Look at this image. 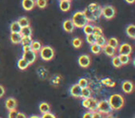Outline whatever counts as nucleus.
<instances>
[{
  "label": "nucleus",
  "mask_w": 135,
  "mask_h": 118,
  "mask_svg": "<svg viewBox=\"0 0 135 118\" xmlns=\"http://www.w3.org/2000/svg\"><path fill=\"white\" fill-rule=\"evenodd\" d=\"M107 101H108V103L110 105L111 109L114 111L120 110L124 106V103H125V100L122 97V95L118 93L112 94Z\"/></svg>",
  "instance_id": "1"
},
{
  "label": "nucleus",
  "mask_w": 135,
  "mask_h": 118,
  "mask_svg": "<svg viewBox=\"0 0 135 118\" xmlns=\"http://www.w3.org/2000/svg\"><path fill=\"white\" fill-rule=\"evenodd\" d=\"M71 21L73 22L74 26L76 28H83L85 25L88 23L86 18H85L84 14H83V11H77L73 14L72 16Z\"/></svg>",
  "instance_id": "2"
},
{
  "label": "nucleus",
  "mask_w": 135,
  "mask_h": 118,
  "mask_svg": "<svg viewBox=\"0 0 135 118\" xmlns=\"http://www.w3.org/2000/svg\"><path fill=\"white\" fill-rule=\"evenodd\" d=\"M54 55H55L54 49L51 46H48V45L42 47L41 50H40V56L45 61H50L51 59L54 58Z\"/></svg>",
  "instance_id": "3"
},
{
  "label": "nucleus",
  "mask_w": 135,
  "mask_h": 118,
  "mask_svg": "<svg viewBox=\"0 0 135 118\" xmlns=\"http://www.w3.org/2000/svg\"><path fill=\"white\" fill-rule=\"evenodd\" d=\"M97 104L98 101L96 99L93 97L87 98V99H83V106L84 108L88 109L89 112H94V111H97Z\"/></svg>",
  "instance_id": "4"
},
{
  "label": "nucleus",
  "mask_w": 135,
  "mask_h": 118,
  "mask_svg": "<svg viewBox=\"0 0 135 118\" xmlns=\"http://www.w3.org/2000/svg\"><path fill=\"white\" fill-rule=\"evenodd\" d=\"M97 111L101 112L102 114H107H107H110L113 110L111 109L107 100H102V101H98Z\"/></svg>",
  "instance_id": "5"
},
{
  "label": "nucleus",
  "mask_w": 135,
  "mask_h": 118,
  "mask_svg": "<svg viewBox=\"0 0 135 118\" xmlns=\"http://www.w3.org/2000/svg\"><path fill=\"white\" fill-rule=\"evenodd\" d=\"M116 15V9L113 6H105L102 8V16L107 19H111Z\"/></svg>",
  "instance_id": "6"
},
{
  "label": "nucleus",
  "mask_w": 135,
  "mask_h": 118,
  "mask_svg": "<svg viewBox=\"0 0 135 118\" xmlns=\"http://www.w3.org/2000/svg\"><path fill=\"white\" fill-rule=\"evenodd\" d=\"M36 57H37V54L34 53L33 51L30 50V51H27V52H23L22 58L25 61H27V63L29 65L33 64L36 60Z\"/></svg>",
  "instance_id": "7"
},
{
  "label": "nucleus",
  "mask_w": 135,
  "mask_h": 118,
  "mask_svg": "<svg viewBox=\"0 0 135 118\" xmlns=\"http://www.w3.org/2000/svg\"><path fill=\"white\" fill-rule=\"evenodd\" d=\"M78 64L81 68H88L91 65V57L88 54H81L78 59Z\"/></svg>",
  "instance_id": "8"
},
{
  "label": "nucleus",
  "mask_w": 135,
  "mask_h": 118,
  "mask_svg": "<svg viewBox=\"0 0 135 118\" xmlns=\"http://www.w3.org/2000/svg\"><path fill=\"white\" fill-rule=\"evenodd\" d=\"M118 53H119V54L131 55V54L132 53V46H131L129 43H122L119 48H118Z\"/></svg>",
  "instance_id": "9"
},
{
  "label": "nucleus",
  "mask_w": 135,
  "mask_h": 118,
  "mask_svg": "<svg viewBox=\"0 0 135 118\" xmlns=\"http://www.w3.org/2000/svg\"><path fill=\"white\" fill-rule=\"evenodd\" d=\"M70 95L73 96L74 98H81V88L78 84H73L70 89Z\"/></svg>",
  "instance_id": "10"
},
{
  "label": "nucleus",
  "mask_w": 135,
  "mask_h": 118,
  "mask_svg": "<svg viewBox=\"0 0 135 118\" xmlns=\"http://www.w3.org/2000/svg\"><path fill=\"white\" fill-rule=\"evenodd\" d=\"M121 88L126 94H129L133 91V83L129 80H125L122 82Z\"/></svg>",
  "instance_id": "11"
},
{
  "label": "nucleus",
  "mask_w": 135,
  "mask_h": 118,
  "mask_svg": "<svg viewBox=\"0 0 135 118\" xmlns=\"http://www.w3.org/2000/svg\"><path fill=\"white\" fill-rule=\"evenodd\" d=\"M17 101H16L14 98H8L6 100V102H5V106L8 109V111H12L17 109Z\"/></svg>",
  "instance_id": "12"
},
{
  "label": "nucleus",
  "mask_w": 135,
  "mask_h": 118,
  "mask_svg": "<svg viewBox=\"0 0 135 118\" xmlns=\"http://www.w3.org/2000/svg\"><path fill=\"white\" fill-rule=\"evenodd\" d=\"M62 27H63V29L65 30V32H69V33L73 32L74 29H75V26H74V24L71 21V19H66V20L63 22Z\"/></svg>",
  "instance_id": "13"
},
{
  "label": "nucleus",
  "mask_w": 135,
  "mask_h": 118,
  "mask_svg": "<svg viewBox=\"0 0 135 118\" xmlns=\"http://www.w3.org/2000/svg\"><path fill=\"white\" fill-rule=\"evenodd\" d=\"M21 6L26 11H30L35 6V0H22Z\"/></svg>",
  "instance_id": "14"
},
{
  "label": "nucleus",
  "mask_w": 135,
  "mask_h": 118,
  "mask_svg": "<svg viewBox=\"0 0 135 118\" xmlns=\"http://www.w3.org/2000/svg\"><path fill=\"white\" fill-rule=\"evenodd\" d=\"M21 39H22V36L21 35L20 32H11L10 34V41H11L12 43L14 44H19L21 43Z\"/></svg>",
  "instance_id": "15"
},
{
  "label": "nucleus",
  "mask_w": 135,
  "mask_h": 118,
  "mask_svg": "<svg viewBox=\"0 0 135 118\" xmlns=\"http://www.w3.org/2000/svg\"><path fill=\"white\" fill-rule=\"evenodd\" d=\"M102 49H103V52L105 53L107 56H110V57L115 56V54H116V49H115V48H113V47L105 44Z\"/></svg>",
  "instance_id": "16"
},
{
  "label": "nucleus",
  "mask_w": 135,
  "mask_h": 118,
  "mask_svg": "<svg viewBox=\"0 0 135 118\" xmlns=\"http://www.w3.org/2000/svg\"><path fill=\"white\" fill-rule=\"evenodd\" d=\"M20 33H21V35L22 36V37H32V28H31V26L24 27V28L21 29Z\"/></svg>",
  "instance_id": "17"
},
{
  "label": "nucleus",
  "mask_w": 135,
  "mask_h": 118,
  "mask_svg": "<svg viewBox=\"0 0 135 118\" xmlns=\"http://www.w3.org/2000/svg\"><path fill=\"white\" fill-rule=\"evenodd\" d=\"M59 8L63 12L69 11L70 9V1H67V0L59 1Z\"/></svg>",
  "instance_id": "18"
},
{
  "label": "nucleus",
  "mask_w": 135,
  "mask_h": 118,
  "mask_svg": "<svg viewBox=\"0 0 135 118\" xmlns=\"http://www.w3.org/2000/svg\"><path fill=\"white\" fill-rule=\"evenodd\" d=\"M126 33L131 39H134L135 38V26L133 24H129V26L126 28Z\"/></svg>",
  "instance_id": "19"
},
{
  "label": "nucleus",
  "mask_w": 135,
  "mask_h": 118,
  "mask_svg": "<svg viewBox=\"0 0 135 118\" xmlns=\"http://www.w3.org/2000/svg\"><path fill=\"white\" fill-rule=\"evenodd\" d=\"M30 47H31V50L33 51L34 53L37 54V53L40 52V50H41L42 44H41V43L38 42V41H32V43H31V45H30Z\"/></svg>",
  "instance_id": "20"
},
{
  "label": "nucleus",
  "mask_w": 135,
  "mask_h": 118,
  "mask_svg": "<svg viewBox=\"0 0 135 118\" xmlns=\"http://www.w3.org/2000/svg\"><path fill=\"white\" fill-rule=\"evenodd\" d=\"M51 110V106L49 105V103L47 102H42L40 103L39 105V111L42 112V114H46V112H49Z\"/></svg>",
  "instance_id": "21"
},
{
  "label": "nucleus",
  "mask_w": 135,
  "mask_h": 118,
  "mask_svg": "<svg viewBox=\"0 0 135 118\" xmlns=\"http://www.w3.org/2000/svg\"><path fill=\"white\" fill-rule=\"evenodd\" d=\"M95 44H97L98 46H100L101 48H103V47L107 44V39L104 37V35L96 36L95 37Z\"/></svg>",
  "instance_id": "22"
},
{
  "label": "nucleus",
  "mask_w": 135,
  "mask_h": 118,
  "mask_svg": "<svg viewBox=\"0 0 135 118\" xmlns=\"http://www.w3.org/2000/svg\"><path fill=\"white\" fill-rule=\"evenodd\" d=\"M92 97V90L89 87H86V88L81 89V98L83 99H87V98Z\"/></svg>",
  "instance_id": "23"
},
{
  "label": "nucleus",
  "mask_w": 135,
  "mask_h": 118,
  "mask_svg": "<svg viewBox=\"0 0 135 118\" xmlns=\"http://www.w3.org/2000/svg\"><path fill=\"white\" fill-rule=\"evenodd\" d=\"M17 22L19 23L21 28H24V27L30 26V20H29L28 18H26V17H21L17 20Z\"/></svg>",
  "instance_id": "24"
},
{
  "label": "nucleus",
  "mask_w": 135,
  "mask_h": 118,
  "mask_svg": "<svg viewBox=\"0 0 135 118\" xmlns=\"http://www.w3.org/2000/svg\"><path fill=\"white\" fill-rule=\"evenodd\" d=\"M107 44L109 45V46H111V47H113V48L117 49L118 47V44H119V43H118V40L117 39V38L112 37V38H110V39L107 40Z\"/></svg>",
  "instance_id": "25"
},
{
  "label": "nucleus",
  "mask_w": 135,
  "mask_h": 118,
  "mask_svg": "<svg viewBox=\"0 0 135 118\" xmlns=\"http://www.w3.org/2000/svg\"><path fill=\"white\" fill-rule=\"evenodd\" d=\"M83 12V14H84L85 18H86V19H87V21H88V22H90V21H92V22H93V21H95L94 16H93L92 11H90V10H89L87 8H85Z\"/></svg>",
  "instance_id": "26"
},
{
  "label": "nucleus",
  "mask_w": 135,
  "mask_h": 118,
  "mask_svg": "<svg viewBox=\"0 0 135 118\" xmlns=\"http://www.w3.org/2000/svg\"><path fill=\"white\" fill-rule=\"evenodd\" d=\"M29 66V64L27 63V61H25L22 57L18 61V68H20L21 70H25L27 69V68Z\"/></svg>",
  "instance_id": "27"
},
{
  "label": "nucleus",
  "mask_w": 135,
  "mask_h": 118,
  "mask_svg": "<svg viewBox=\"0 0 135 118\" xmlns=\"http://www.w3.org/2000/svg\"><path fill=\"white\" fill-rule=\"evenodd\" d=\"M92 13H93V16H94L95 20L96 19H99L102 16V8L100 6H98L94 11H92Z\"/></svg>",
  "instance_id": "28"
},
{
  "label": "nucleus",
  "mask_w": 135,
  "mask_h": 118,
  "mask_svg": "<svg viewBox=\"0 0 135 118\" xmlns=\"http://www.w3.org/2000/svg\"><path fill=\"white\" fill-rule=\"evenodd\" d=\"M118 58H119V61H120V63H121V65H127V64H129V61H131L129 55L119 54V55H118Z\"/></svg>",
  "instance_id": "29"
},
{
  "label": "nucleus",
  "mask_w": 135,
  "mask_h": 118,
  "mask_svg": "<svg viewBox=\"0 0 135 118\" xmlns=\"http://www.w3.org/2000/svg\"><path fill=\"white\" fill-rule=\"evenodd\" d=\"M21 26L19 25V23L17 21H14L10 24V32H21Z\"/></svg>",
  "instance_id": "30"
},
{
  "label": "nucleus",
  "mask_w": 135,
  "mask_h": 118,
  "mask_svg": "<svg viewBox=\"0 0 135 118\" xmlns=\"http://www.w3.org/2000/svg\"><path fill=\"white\" fill-rule=\"evenodd\" d=\"M72 45H73L74 48L76 49H79L81 47V45H83V41H81V38H74L73 40H72Z\"/></svg>",
  "instance_id": "31"
},
{
  "label": "nucleus",
  "mask_w": 135,
  "mask_h": 118,
  "mask_svg": "<svg viewBox=\"0 0 135 118\" xmlns=\"http://www.w3.org/2000/svg\"><path fill=\"white\" fill-rule=\"evenodd\" d=\"M83 32H84L86 35H90V34H93V30H94V26L89 23H87L84 27H83Z\"/></svg>",
  "instance_id": "32"
},
{
  "label": "nucleus",
  "mask_w": 135,
  "mask_h": 118,
  "mask_svg": "<svg viewBox=\"0 0 135 118\" xmlns=\"http://www.w3.org/2000/svg\"><path fill=\"white\" fill-rule=\"evenodd\" d=\"M32 42V37H22L21 44H22V46H30Z\"/></svg>",
  "instance_id": "33"
},
{
  "label": "nucleus",
  "mask_w": 135,
  "mask_h": 118,
  "mask_svg": "<svg viewBox=\"0 0 135 118\" xmlns=\"http://www.w3.org/2000/svg\"><path fill=\"white\" fill-rule=\"evenodd\" d=\"M77 84L79 85V86L81 87V89H83V88H86V87H88L89 81H88V79L81 78V79H79V81H78Z\"/></svg>",
  "instance_id": "34"
},
{
  "label": "nucleus",
  "mask_w": 135,
  "mask_h": 118,
  "mask_svg": "<svg viewBox=\"0 0 135 118\" xmlns=\"http://www.w3.org/2000/svg\"><path fill=\"white\" fill-rule=\"evenodd\" d=\"M91 51H92V53L93 54H100V53L102 52V48L100 46H98L97 44H92L91 45Z\"/></svg>",
  "instance_id": "35"
},
{
  "label": "nucleus",
  "mask_w": 135,
  "mask_h": 118,
  "mask_svg": "<svg viewBox=\"0 0 135 118\" xmlns=\"http://www.w3.org/2000/svg\"><path fill=\"white\" fill-rule=\"evenodd\" d=\"M102 83H103L104 85H105V86H108V87H114L115 85H116V83H115L111 79H109V78L103 79H102Z\"/></svg>",
  "instance_id": "36"
},
{
  "label": "nucleus",
  "mask_w": 135,
  "mask_h": 118,
  "mask_svg": "<svg viewBox=\"0 0 135 118\" xmlns=\"http://www.w3.org/2000/svg\"><path fill=\"white\" fill-rule=\"evenodd\" d=\"M35 5L40 8H45L47 6V0H35Z\"/></svg>",
  "instance_id": "37"
},
{
  "label": "nucleus",
  "mask_w": 135,
  "mask_h": 118,
  "mask_svg": "<svg viewBox=\"0 0 135 118\" xmlns=\"http://www.w3.org/2000/svg\"><path fill=\"white\" fill-rule=\"evenodd\" d=\"M112 64L116 68H120V66H122L121 63H120V61H119V58H118V56H113V57H112Z\"/></svg>",
  "instance_id": "38"
},
{
  "label": "nucleus",
  "mask_w": 135,
  "mask_h": 118,
  "mask_svg": "<svg viewBox=\"0 0 135 118\" xmlns=\"http://www.w3.org/2000/svg\"><path fill=\"white\" fill-rule=\"evenodd\" d=\"M93 34L94 36H100V35H103V30H102L100 27L98 26H94V30H93Z\"/></svg>",
  "instance_id": "39"
},
{
  "label": "nucleus",
  "mask_w": 135,
  "mask_h": 118,
  "mask_svg": "<svg viewBox=\"0 0 135 118\" xmlns=\"http://www.w3.org/2000/svg\"><path fill=\"white\" fill-rule=\"evenodd\" d=\"M86 42L89 44H94L95 43V36L94 34H90V35H86Z\"/></svg>",
  "instance_id": "40"
},
{
  "label": "nucleus",
  "mask_w": 135,
  "mask_h": 118,
  "mask_svg": "<svg viewBox=\"0 0 135 118\" xmlns=\"http://www.w3.org/2000/svg\"><path fill=\"white\" fill-rule=\"evenodd\" d=\"M92 118H104V117L101 112H99L98 111H94V112H92Z\"/></svg>",
  "instance_id": "41"
},
{
  "label": "nucleus",
  "mask_w": 135,
  "mask_h": 118,
  "mask_svg": "<svg viewBox=\"0 0 135 118\" xmlns=\"http://www.w3.org/2000/svg\"><path fill=\"white\" fill-rule=\"evenodd\" d=\"M18 111L16 110H12V111H9V114H8V118H17V115H18Z\"/></svg>",
  "instance_id": "42"
},
{
  "label": "nucleus",
  "mask_w": 135,
  "mask_h": 118,
  "mask_svg": "<svg viewBox=\"0 0 135 118\" xmlns=\"http://www.w3.org/2000/svg\"><path fill=\"white\" fill-rule=\"evenodd\" d=\"M41 118H56V115L52 112H46V114H44L43 115L41 116Z\"/></svg>",
  "instance_id": "43"
},
{
  "label": "nucleus",
  "mask_w": 135,
  "mask_h": 118,
  "mask_svg": "<svg viewBox=\"0 0 135 118\" xmlns=\"http://www.w3.org/2000/svg\"><path fill=\"white\" fill-rule=\"evenodd\" d=\"M98 6H99V5L96 4V3H91V4L89 5L88 7H87V8H88L90 11H94V10L95 9V8H97Z\"/></svg>",
  "instance_id": "44"
},
{
  "label": "nucleus",
  "mask_w": 135,
  "mask_h": 118,
  "mask_svg": "<svg viewBox=\"0 0 135 118\" xmlns=\"http://www.w3.org/2000/svg\"><path fill=\"white\" fill-rule=\"evenodd\" d=\"M83 118H92V112H84V114H83Z\"/></svg>",
  "instance_id": "45"
},
{
  "label": "nucleus",
  "mask_w": 135,
  "mask_h": 118,
  "mask_svg": "<svg viewBox=\"0 0 135 118\" xmlns=\"http://www.w3.org/2000/svg\"><path fill=\"white\" fill-rule=\"evenodd\" d=\"M4 95H5V88L2 85H0V98L3 97Z\"/></svg>",
  "instance_id": "46"
},
{
  "label": "nucleus",
  "mask_w": 135,
  "mask_h": 118,
  "mask_svg": "<svg viewBox=\"0 0 135 118\" xmlns=\"http://www.w3.org/2000/svg\"><path fill=\"white\" fill-rule=\"evenodd\" d=\"M17 118H27L26 114H23V112H18Z\"/></svg>",
  "instance_id": "47"
},
{
  "label": "nucleus",
  "mask_w": 135,
  "mask_h": 118,
  "mask_svg": "<svg viewBox=\"0 0 135 118\" xmlns=\"http://www.w3.org/2000/svg\"><path fill=\"white\" fill-rule=\"evenodd\" d=\"M23 48V52H27V51H30L31 50V47L30 46H22Z\"/></svg>",
  "instance_id": "48"
},
{
  "label": "nucleus",
  "mask_w": 135,
  "mask_h": 118,
  "mask_svg": "<svg viewBox=\"0 0 135 118\" xmlns=\"http://www.w3.org/2000/svg\"><path fill=\"white\" fill-rule=\"evenodd\" d=\"M125 1L128 3V4H133V3H134L135 0H125Z\"/></svg>",
  "instance_id": "49"
},
{
  "label": "nucleus",
  "mask_w": 135,
  "mask_h": 118,
  "mask_svg": "<svg viewBox=\"0 0 135 118\" xmlns=\"http://www.w3.org/2000/svg\"><path fill=\"white\" fill-rule=\"evenodd\" d=\"M105 118H116V117H115V116L114 115H113V114H107V117H105Z\"/></svg>",
  "instance_id": "50"
},
{
  "label": "nucleus",
  "mask_w": 135,
  "mask_h": 118,
  "mask_svg": "<svg viewBox=\"0 0 135 118\" xmlns=\"http://www.w3.org/2000/svg\"><path fill=\"white\" fill-rule=\"evenodd\" d=\"M29 118H41L40 116H38V115H32V116H30Z\"/></svg>",
  "instance_id": "51"
},
{
  "label": "nucleus",
  "mask_w": 135,
  "mask_h": 118,
  "mask_svg": "<svg viewBox=\"0 0 135 118\" xmlns=\"http://www.w3.org/2000/svg\"><path fill=\"white\" fill-rule=\"evenodd\" d=\"M59 1H64V0H59ZM67 1H71V0H67Z\"/></svg>",
  "instance_id": "52"
}]
</instances>
